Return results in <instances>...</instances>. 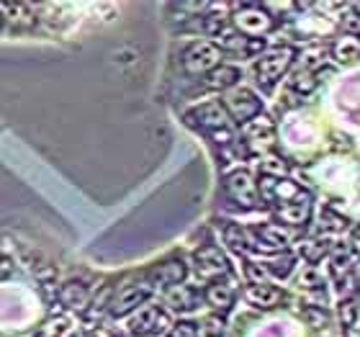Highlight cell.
I'll list each match as a JSON object with an SVG mask.
<instances>
[{"label": "cell", "mask_w": 360, "mask_h": 337, "mask_svg": "<svg viewBox=\"0 0 360 337\" xmlns=\"http://www.w3.org/2000/svg\"><path fill=\"white\" fill-rule=\"evenodd\" d=\"M293 57H296V52H293L291 46H278V49L265 52L255 65V75H257L260 88H265V90L273 88V85L283 77L285 70L291 68Z\"/></svg>", "instance_id": "obj_1"}, {"label": "cell", "mask_w": 360, "mask_h": 337, "mask_svg": "<svg viewBox=\"0 0 360 337\" xmlns=\"http://www.w3.org/2000/svg\"><path fill=\"white\" fill-rule=\"evenodd\" d=\"M234 8V15H232V23L237 34H248V37H263L268 34L273 26H276V15H270L263 6H232Z\"/></svg>", "instance_id": "obj_2"}, {"label": "cell", "mask_w": 360, "mask_h": 337, "mask_svg": "<svg viewBox=\"0 0 360 337\" xmlns=\"http://www.w3.org/2000/svg\"><path fill=\"white\" fill-rule=\"evenodd\" d=\"M219 62H221V49L211 42H193L183 54V68L191 75L211 72L214 68H219Z\"/></svg>", "instance_id": "obj_3"}, {"label": "cell", "mask_w": 360, "mask_h": 337, "mask_svg": "<svg viewBox=\"0 0 360 337\" xmlns=\"http://www.w3.org/2000/svg\"><path fill=\"white\" fill-rule=\"evenodd\" d=\"M221 106H224L226 116L232 113L240 124H248L250 119H255L257 113H260V108H263L260 98H257L255 93H252V90H248V88H232L224 96V103H221Z\"/></svg>", "instance_id": "obj_4"}, {"label": "cell", "mask_w": 360, "mask_h": 337, "mask_svg": "<svg viewBox=\"0 0 360 337\" xmlns=\"http://www.w3.org/2000/svg\"><path fill=\"white\" fill-rule=\"evenodd\" d=\"M193 262H195V273L206 281H217V278L226 276L229 273V262L221 255V250L217 245H201V248L193 253Z\"/></svg>", "instance_id": "obj_5"}, {"label": "cell", "mask_w": 360, "mask_h": 337, "mask_svg": "<svg viewBox=\"0 0 360 337\" xmlns=\"http://www.w3.org/2000/svg\"><path fill=\"white\" fill-rule=\"evenodd\" d=\"M224 188H226V193H229V198L237 201L240 206H245V209L260 206V193H257V188H255V183H252V178H250V172H245V170L229 172L224 180Z\"/></svg>", "instance_id": "obj_6"}, {"label": "cell", "mask_w": 360, "mask_h": 337, "mask_svg": "<svg viewBox=\"0 0 360 337\" xmlns=\"http://www.w3.org/2000/svg\"><path fill=\"white\" fill-rule=\"evenodd\" d=\"M152 296V284L150 281H142V284H131V286H124L116 291V296L111 299V314L113 317H127L129 312H134L139 304Z\"/></svg>", "instance_id": "obj_7"}, {"label": "cell", "mask_w": 360, "mask_h": 337, "mask_svg": "<svg viewBox=\"0 0 360 337\" xmlns=\"http://www.w3.org/2000/svg\"><path fill=\"white\" fill-rule=\"evenodd\" d=\"M186 121L191 127L206 132V134H214L219 129H226L229 116H226L221 103H203V106H198V108H193V111H188Z\"/></svg>", "instance_id": "obj_8"}, {"label": "cell", "mask_w": 360, "mask_h": 337, "mask_svg": "<svg viewBox=\"0 0 360 337\" xmlns=\"http://www.w3.org/2000/svg\"><path fill=\"white\" fill-rule=\"evenodd\" d=\"M167 324V314L160 307H144L139 314L131 319V332L134 335H155Z\"/></svg>", "instance_id": "obj_9"}, {"label": "cell", "mask_w": 360, "mask_h": 337, "mask_svg": "<svg viewBox=\"0 0 360 337\" xmlns=\"http://www.w3.org/2000/svg\"><path fill=\"white\" fill-rule=\"evenodd\" d=\"M198 301H201V291L193 286H173L165 293V307L175 309V312H191L198 307Z\"/></svg>", "instance_id": "obj_10"}, {"label": "cell", "mask_w": 360, "mask_h": 337, "mask_svg": "<svg viewBox=\"0 0 360 337\" xmlns=\"http://www.w3.org/2000/svg\"><path fill=\"white\" fill-rule=\"evenodd\" d=\"M152 276V286H180V281L186 278V262L183 260H165L160 262L158 268L150 273Z\"/></svg>", "instance_id": "obj_11"}, {"label": "cell", "mask_w": 360, "mask_h": 337, "mask_svg": "<svg viewBox=\"0 0 360 337\" xmlns=\"http://www.w3.org/2000/svg\"><path fill=\"white\" fill-rule=\"evenodd\" d=\"M245 139L248 144H255V147H270V144L276 142V127H273V121L270 119H255V121H248L245 124Z\"/></svg>", "instance_id": "obj_12"}, {"label": "cell", "mask_w": 360, "mask_h": 337, "mask_svg": "<svg viewBox=\"0 0 360 337\" xmlns=\"http://www.w3.org/2000/svg\"><path fill=\"white\" fill-rule=\"evenodd\" d=\"M60 301L68 309H85L90 304V286L83 281H70L60 288Z\"/></svg>", "instance_id": "obj_13"}, {"label": "cell", "mask_w": 360, "mask_h": 337, "mask_svg": "<svg viewBox=\"0 0 360 337\" xmlns=\"http://www.w3.org/2000/svg\"><path fill=\"white\" fill-rule=\"evenodd\" d=\"M245 299L252 304V307H276L278 301L283 299V293L278 291L276 286H268V284H250L245 288Z\"/></svg>", "instance_id": "obj_14"}, {"label": "cell", "mask_w": 360, "mask_h": 337, "mask_svg": "<svg viewBox=\"0 0 360 337\" xmlns=\"http://www.w3.org/2000/svg\"><path fill=\"white\" fill-rule=\"evenodd\" d=\"M276 217L281 219V222H285V224L301 227V224H307L309 217H311V203H309V198L283 203V206L276 211Z\"/></svg>", "instance_id": "obj_15"}, {"label": "cell", "mask_w": 360, "mask_h": 337, "mask_svg": "<svg viewBox=\"0 0 360 337\" xmlns=\"http://www.w3.org/2000/svg\"><path fill=\"white\" fill-rule=\"evenodd\" d=\"M203 299L209 301L217 312H229V309H232V304H234V288H232V286H224L221 281H214V284L206 288Z\"/></svg>", "instance_id": "obj_16"}, {"label": "cell", "mask_w": 360, "mask_h": 337, "mask_svg": "<svg viewBox=\"0 0 360 337\" xmlns=\"http://www.w3.org/2000/svg\"><path fill=\"white\" fill-rule=\"evenodd\" d=\"M242 77L240 68H232V65H219L209 72V88L214 90H226L237 85V80Z\"/></svg>", "instance_id": "obj_17"}, {"label": "cell", "mask_w": 360, "mask_h": 337, "mask_svg": "<svg viewBox=\"0 0 360 337\" xmlns=\"http://www.w3.org/2000/svg\"><path fill=\"white\" fill-rule=\"evenodd\" d=\"M221 234H224V242L234 250V253H248L250 245H252L250 234L245 232L240 224H232V222H224V227H221Z\"/></svg>", "instance_id": "obj_18"}, {"label": "cell", "mask_w": 360, "mask_h": 337, "mask_svg": "<svg viewBox=\"0 0 360 337\" xmlns=\"http://www.w3.org/2000/svg\"><path fill=\"white\" fill-rule=\"evenodd\" d=\"M252 234L257 237V242H252V245H257V248L265 250V253H270V250H283L285 248V237L281 232H278L276 227H257V229Z\"/></svg>", "instance_id": "obj_19"}, {"label": "cell", "mask_w": 360, "mask_h": 337, "mask_svg": "<svg viewBox=\"0 0 360 337\" xmlns=\"http://www.w3.org/2000/svg\"><path fill=\"white\" fill-rule=\"evenodd\" d=\"M358 39L355 37H345L340 39V42H335V46H332V54H335V60L342 62V65H353L355 60H358Z\"/></svg>", "instance_id": "obj_20"}, {"label": "cell", "mask_w": 360, "mask_h": 337, "mask_svg": "<svg viewBox=\"0 0 360 337\" xmlns=\"http://www.w3.org/2000/svg\"><path fill=\"white\" fill-rule=\"evenodd\" d=\"M11 13V21H13V26H18V29H23V26H31L34 23V15H31V6H26V3H3L0 6V13Z\"/></svg>", "instance_id": "obj_21"}, {"label": "cell", "mask_w": 360, "mask_h": 337, "mask_svg": "<svg viewBox=\"0 0 360 337\" xmlns=\"http://www.w3.org/2000/svg\"><path fill=\"white\" fill-rule=\"evenodd\" d=\"M291 90H296L299 96H309L311 90H316V75L314 72H307V70H299V72H293V77L288 80Z\"/></svg>", "instance_id": "obj_22"}, {"label": "cell", "mask_w": 360, "mask_h": 337, "mask_svg": "<svg viewBox=\"0 0 360 337\" xmlns=\"http://www.w3.org/2000/svg\"><path fill=\"white\" fill-rule=\"evenodd\" d=\"M293 265H296V257H293V255H288V253H283L281 257H276V260L270 262L265 270H268L273 278H288L293 273Z\"/></svg>", "instance_id": "obj_23"}, {"label": "cell", "mask_w": 360, "mask_h": 337, "mask_svg": "<svg viewBox=\"0 0 360 337\" xmlns=\"http://www.w3.org/2000/svg\"><path fill=\"white\" fill-rule=\"evenodd\" d=\"M232 29V26H229V21H226L224 15H203V31H206V34H209V37H221V34H226V31Z\"/></svg>", "instance_id": "obj_24"}, {"label": "cell", "mask_w": 360, "mask_h": 337, "mask_svg": "<svg viewBox=\"0 0 360 337\" xmlns=\"http://www.w3.org/2000/svg\"><path fill=\"white\" fill-rule=\"evenodd\" d=\"M324 253H327V242H322V240L301 242V255H304L309 262H319V257H322Z\"/></svg>", "instance_id": "obj_25"}, {"label": "cell", "mask_w": 360, "mask_h": 337, "mask_svg": "<svg viewBox=\"0 0 360 337\" xmlns=\"http://www.w3.org/2000/svg\"><path fill=\"white\" fill-rule=\"evenodd\" d=\"M324 62H327V52H324L322 46H314V49H307V52H304V70H307V72L319 70Z\"/></svg>", "instance_id": "obj_26"}, {"label": "cell", "mask_w": 360, "mask_h": 337, "mask_svg": "<svg viewBox=\"0 0 360 337\" xmlns=\"http://www.w3.org/2000/svg\"><path fill=\"white\" fill-rule=\"evenodd\" d=\"M304 319H307L311 327H316V330L330 324V314H327L324 307H304Z\"/></svg>", "instance_id": "obj_27"}, {"label": "cell", "mask_w": 360, "mask_h": 337, "mask_svg": "<svg viewBox=\"0 0 360 337\" xmlns=\"http://www.w3.org/2000/svg\"><path fill=\"white\" fill-rule=\"evenodd\" d=\"M340 317H342L345 327H355L358 324V301H355V296L340 304Z\"/></svg>", "instance_id": "obj_28"}, {"label": "cell", "mask_w": 360, "mask_h": 337, "mask_svg": "<svg viewBox=\"0 0 360 337\" xmlns=\"http://www.w3.org/2000/svg\"><path fill=\"white\" fill-rule=\"evenodd\" d=\"M285 172H288L285 160L270 158V160H265V163H263V175H265V178H283Z\"/></svg>", "instance_id": "obj_29"}, {"label": "cell", "mask_w": 360, "mask_h": 337, "mask_svg": "<svg viewBox=\"0 0 360 337\" xmlns=\"http://www.w3.org/2000/svg\"><path fill=\"white\" fill-rule=\"evenodd\" d=\"M198 330H195L193 322H175L170 330L165 332V337H195Z\"/></svg>", "instance_id": "obj_30"}, {"label": "cell", "mask_w": 360, "mask_h": 337, "mask_svg": "<svg viewBox=\"0 0 360 337\" xmlns=\"http://www.w3.org/2000/svg\"><path fill=\"white\" fill-rule=\"evenodd\" d=\"M46 327H49V335L54 337H72V324L68 319H52Z\"/></svg>", "instance_id": "obj_31"}, {"label": "cell", "mask_w": 360, "mask_h": 337, "mask_svg": "<svg viewBox=\"0 0 360 337\" xmlns=\"http://www.w3.org/2000/svg\"><path fill=\"white\" fill-rule=\"evenodd\" d=\"M322 227H327V229H345L347 227V219H342L340 214H335V211H324L322 214Z\"/></svg>", "instance_id": "obj_32"}, {"label": "cell", "mask_w": 360, "mask_h": 337, "mask_svg": "<svg viewBox=\"0 0 360 337\" xmlns=\"http://www.w3.org/2000/svg\"><path fill=\"white\" fill-rule=\"evenodd\" d=\"M203 332L209 337H221L224 335V322L219 317H209V319H203Z\"/></svg>", "instance_id": "obj_33"}, {"label": "cell", "mask_w": 360, "mask_h": 337, "mask_svg": "<svg viewBox=\"0 0 360 337\" xmlns=\"http://www.w3.org/2000/svg\"><path fill=\"white\" fill-rule=\"evenodd\" d=\"M301 286H304V288H319V286H322V278H319L314 270L309 268L307 273L301 276Z\"/></svg>", "instance_id": "obj_34"}, {"label": "cell", "mask_w": 360, "mask_h": 337, "mask_svg": "<svg viewBox=\"0 0 360 337\" xmlns=\"http://www.w3.org/2000/svg\"><path fill=\"white\" fill-rule=\"evenodd\" d=\"M11 273H13V262L8 260L6 255H0V281H6Z\"/></svg>", "instance_id": "obj_35"}, {"label": "cell", "mask_w": 360, "mask_h": 337, "mask_svg": "<svg viewBox=\"0 0 360 337\" xmlns=\"http://www.w3.org/2000/svg\"><path fill=\"white\" fill-rule=\"evenodd\" d=\"M345 26H347V31H350V34H353V37H355V34H358V15H355V13L347 15Z\"/></svg>", "instance_id": "obj_36"}, {"label": "cell", "mask_w": 360, "mask_h": 337, "mask_svg": "<svg viewBox=\"0 0 360 337\" xmlns=\"http://www.w3.org/2000/svg\"><path fill=\"white\" fill-rule=\"evenodd\" d=\"M0 23H3V13H0Z\"/></svg>", "instance_id": "obj_37"}]
</instances>
